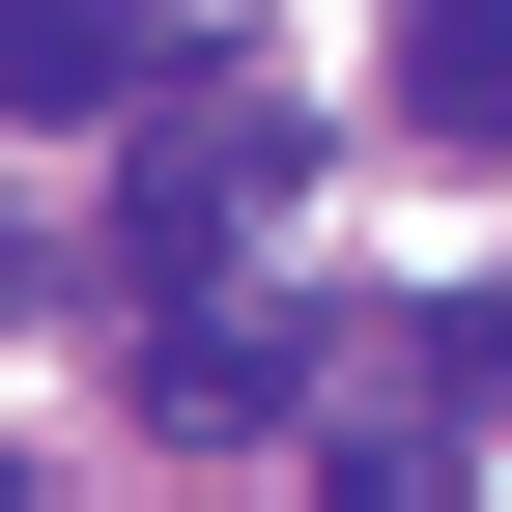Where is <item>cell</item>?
<instances>
[{
  "label": "cell",
  "instance_id": "obj_1",
  "mask_svg": "<svg viewBox=\"0 0 512 512\" xmlns=\"http://www.w3.org/2000/svg\"><path fill=\"white\" fill-rule=\"evenodd\" d=\"M256 171H313V143H256V114H228V143L114 171V285H143V313H200V256H228V200H256Z\"/></svg>",
  "mask_w": 512,
  "mask_h": 512
},
{
  "label": "cell",
  "instance_id": "obj_2",
  "mask_svg": "<svg viewBox=\"0 0 512 512\" xmlns=\"http://www.w3.org/2000/svg\"><path fill=\"white\" fill-rule=\"evenodd\" d=\"M399 114L512 171V0H399Z\"/></svg>",
  "mask_w": 512,
  "mask_h": 512
},
{
  "label": "cell",
  "instance_id": "obj_3",
  "mask_svg": "<svg viewBox=\"0 0 512 512\" xmlns=\"http://www.w3.org/2000/svg\"><path fill=\"white\" fill-rule=\"evenodd\" d=\"M143 86V0H0V114H114Z\"/></svg>",
  "mask_w": 512,
  "mask_h": 512
},
{
  "label": "cell",
  "instance_id": "obj_4",
  "mask_svg": "<svg viewBox=\"0 0 512 512\" xmlns=\"http://www.w3.org/2000/svg\"><path fill=\"white\" fill-rule=\"evenodd\" d=\"M171 427H200V456H256V427H285V342H256V313H171V370H143Z\"/></svg>",
  "mask_w": 512,
  "mask_h": 512
}]
</instances>
